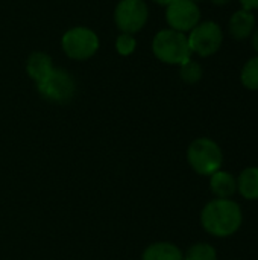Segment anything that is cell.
Returning a JSON list of instances; mask_svg holds the SVG:
<instances>
[{"label":"cell","instance_id":"obj_18","mask_svg":"<svg viewBox=\"0 0 258 260\" xmlns=\"http://www.w3.org/2000/svg\"><path fill=\"white\" fill-rule=\"evenodd\" d=\"M243 5V9L251 11V9H258V0H240Z\"/></svg>","mask_w":258,"mask_h":260},{"label":"cell","instance_id":"obj_10","mask_svg":"<svg viewBox=\"0 0 258 260\" xmlns=\"http://www.w3.org/2000/svg\"><path fill=\"white\" fill-rule=\"evenodd\" d=\"M26 69H27L29 76L38 84L49 76V73L53 70V64H52L50 56H47L43 52H35L29 56Z\"/></svg>","mask_w":258,"mask_h":260},{"label":"cell","instance_id":"obj_7","mask_svg":"<svg viewBox=\"0 0 258 260\" xmlns=\"http://www.w3.org/2000/svg\"><path fill=\"white\" fill-rule=\"evenodd\" d=\"M114 18L123 34L138 32L148 20V6L143 0H122L116 8Z\"/></svg>","mask_w":258,"mask_h":260},{"label":"cell","instance_id":"obj_8","mask_svg":"<svg viewBox=\"0 0 258 260\" xmlns=\"http://www.w3.org/2000/svg\"><path fill=\"white\" fill-rule=\"evenodd\" d=\"M166 18L173 30L186 32L199 24L201 12L193 0H173L167 5Z\"/></svg>","mask_w":258,"mask_h":260},{"label":"cell","instance_id":"obj_3","mask_svg":"<svg viewBox=\"0 0 258 260\" xmlns=\"http://www.w3.org/2000/svg\"><path fill=\"white\" fill-rule=\"evenodd\" d=\"M187 160L199 175H213L222 165V151L210 139H196L189 146Z\"/></svg>","mask_w":258,"mask_h":260},{"label":"cell","instance_id":"obj_21","mask_svg":"<svg viewBox=\"0 0 258 260\" xmlns=\"http://www.w3.org/2000/svg\"><path fill=\"white\" fill-rule=\"evenodd\" d=\"M213 3H216V5H225V3H228L230 0H211Z\"/></svg>","mask_w":258,"mask_h":260},{"label":"cell","instance_id":"obj_1","mask_svg":"<svg viewBox=\"0 0 258 260\" xmlns=\"http://www.w3.org/2000/svg\"><path fill=\"white\" fill-rule=\"evenodd\" d=\"M202 227L213 236L227 238L234 235L242 225V210L231 200H214L208 203L201 215Z\"/></svg>","mask_w":258,"mask_h":260},{"label":"cell","instance_id":"obj_16","mask_svg":"<svg viewBox=\"0 0 258 260\" xmlns=\"http://www.w3.org/2000/svg\"><path fill=\"white\" fill-rule=\"evenodd\" d=\"M181 78L189 84H195L202 78V67L198 62L189 59L181 67Z\"/></svg>","mask_w":258,"mask_h":260},{"label":"cell","instance_id":"obj_19","mask_svg":"<svg viewBox=\"0 0 258 260\" xmlns=\"http://www.w3.org/2000/svg\"><path fill=\"white\" fill-rule=\"evenodd\" d=\"M252 46H254V49L258 52V30L254 34V37H252Z\"/></svg>","mask_w":258,"mask_h":260},{"label":"cell","instance_id":"obj_12","mask_svg":"<svg viewBox=\"0 0 258 260\" xmlns=\"http://www.w3.org/2000/svg\"><path fill=\"white\" fill-rule=\"evenodd\" d=\"M141 260H184V254L173 244L157 242L144 250Z\"/></svg>","mask_w":258,"mask_h":260},{"label":"cell","instance_id":"obj_11","mask_svg":"<svg viewBox=\"0 0 258 260\" xmlns=\"http://www.w3.org/2000/svg\"><path fill=\"white\" fill-rule=\"evenodd\" d=\"M210 186H211L213 193L219 197L220 200H228L237 190L236 178L230 172H224V171H217L211 175Z\"/></svg>","mask_w":258,"mask_h":260},{"label":"cell","instance_id":"obj_2","mask_svg":"<svg viewBox=\"0 0 258 260\" xmlns=\"http://www.w3.org/2000/svg\"><path fill=\"white\" fill-rule=\"evenodd\" d=\"M152 49L155 56L167 64H184L190 59L189 38L178 30L166 29L155 35Z\"/></svg>","mask_w":258,"mask_h":260},{"label":"cell","instance_id":"obj_22","mask_svg":"<svg viewBox=\"0 0 258 260\" xmlns=\"http://www.w3.org/2000/svg\"><path fill=\"white\" fill-rule=\"evenodd\" d=\"M193 2H195V0H193Z\"/></svg>","mask_w":258,"mask_h":260},{"label":"cell","instance_id":"obj_6","mask_svg":"<svg viewBox=\"0 0 258 260\" xmlns=\"http://www.w3.org/2000/svg\"><path fill=\"white\" fill-rule=\"evenodd\" d=\"M189 38L190 50L201 55V56H210L216 53L222 44V29L214 21H205L192 29V34Z\"/></svg>","mask_w":258,"mask_h":260},{"label":"cell","instance_id":"obj_17","mask_svg":"<svg viewBox=\"0 0 258 260\" xmlns=\"http://www.w3.org/2000/svg\"><path fill=\"white\" fill-rule=\"evenodd\" d=\"M135 38L131 34H122L116 41V47L120 55H131L135 49Z\"/></svg>","mask_w":258,"mask_h":260},{"label":"cell","instance_id":"obj_20","mask_svg":"<svg viewBox=\"0 0 258 260\" xmlns=\"http://www.w3.org/2000/svg\"><path fill=\"white\" fill-rule=\"evenodd\" d=\"M154 2H157V3H160V5H170L173 0H154Z\"/></svg>","mask_w":258,"mask_h":260},{"label":"cell","instance_id":"obj_4","mask_svg":"<svg viewBox=\"0 0 258 260\" xmlns=\"http://www.w3.org/2000/svg\"><path fill=\"white\" fill-rule=\"evenodd\" d=\"M62 49L73 59H87L97 52L99 38L87 27H75L62 37Z\"/></svg>","mask_w":258,"mask_h":260},{"label":"cell","instance_id":"obj_5","mask_svg":"<svg viewBox=\"0 0 258 260\" xmlns=\"http://www.w3.org/2000/svg\"><path fill=\"white\" fill-rule=\"evenodd\" d=\"M38 91L41 93L43 98L52 102H67L73 98L75 94V81L73 78L61 69H55L49 73L46 79L36 84Z\"/></svg>","mask_w":258,"mask_h":260},{"label":"cell","instance_id":"obj_14","mask_svg":"<svg viewBox=\"0 0 258 260\" xmlns=\"http://www.w3.org/2000/svg\"><path fill=\"white\" fill-rule=\"evenodd\" d=\"M184 260H217V254L211 245L196 244L187 250Z\"/></svg>","mask_w":258,"mask_h":260},{"label":"cell","instance_id":"obj_15","mask_svg":"<svg viewBox=\"0 0 258 260\" xmlns=\"http://www.w3.org/2000/svg\"><path fill=\"white\" fill-rule=\"evenodd\" d=\"M242 82L249 90H258V56L245 64L242 70Z\"/></svg>","mask_w":258,"mask_h":260},{"label":"cell","instance_id":"obj_9","mask_svg":"<svg viewBox=\"0 0 258 260\" xmlns=\"http://www.w3.org/2000/svg\"><path fill=\"white\" fill-rule=\"evenodd\" d=\"M254 26H255V17L252 15L251 11L246 9L236 12L230 20V32L237 40L248 38L252 34Z\"/></svg>","mask_w":258,"mask_h":260},{"label":"cell","instance_id":"obj_13","mask_svg":"<svg viewBox=\"0 0 258 260\" xmlns=\"http://www.w3.org/2000/svg\"><path fill=\"white\" fill-rule=\"evenodd\" d=\"M239 192L246 200H258V168L245 169L240 174Z\"/></svg>","mask_w":258,"mask_h":260}]
</instances>
